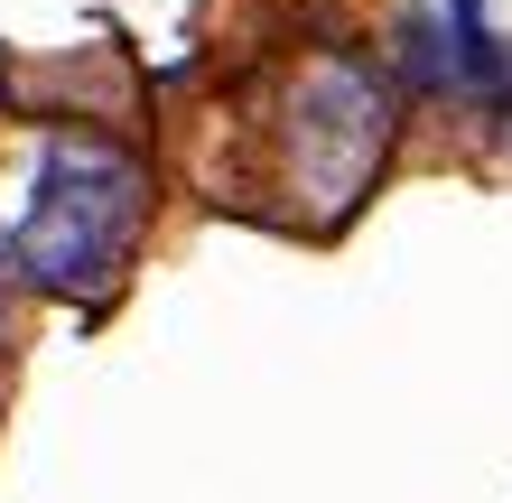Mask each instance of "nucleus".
I'll return each mask as SVG.
<instances>
[{
    "label": "nucleus",
    "instance_id": "1",
    "mask_svg": "<svg viewBox=\"0 0 512 503\" xmlns=\"http://www.w3.org/2000/svg\"><path fill=\"white\" fill-rule=\"evenodd\" d=\"M140 168L103 140H47L38 177H28V215L10 224V271L56 289V299H94L122 271L131 233H140Z\"/></svg>",
    "mask_w": 512,
    "mask_h": 503
},
{
    "label": "nucleus",
    "instance_id": "2",
    "mask_svg": "<svg viewBox=\"0 0 512 503\" xmlns=\"http://www.w3.org/2000/svg\"><path fill=\"white\" fill-rule=\"evenodd\" d=\"M457 66L466 75H503V47L485 38V0H457Z\"/></svg>",
    "mask_w": 512,
    "mask_h": 503
}]
</instances>
